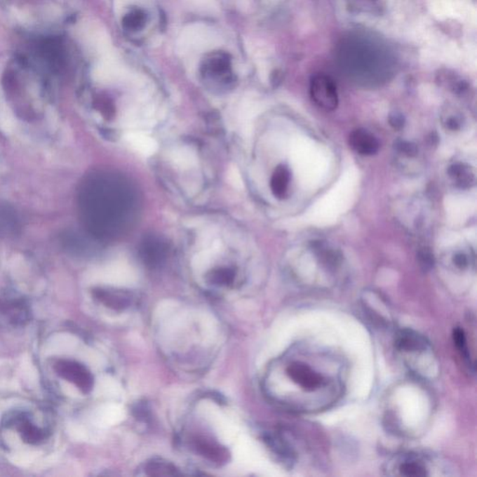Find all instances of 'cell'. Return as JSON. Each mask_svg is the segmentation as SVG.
<instances>
[{"mask_svg":"<svg viewBox=\"0 0 477 477\" xmlns=\"http://www.w3.org/2000/svg\"><path fill=\"white\" fill-rule=\"evenodd\" d=\"M283 373L290 383L289 408L302 412L325 410L342 396L345 369L330 351L302 348L289 356Z\"/></svg>","mask_w":477,"mask_h":477,"instance_id":"6da1fadb","label":"cell"},{"mask_svg":"<svg viewBox=\"0 0 477 477\" xmlns=\"http://www.w3.org/2000/svg\"><path fill=\"white\" fill-rule=\"evenodd\" d=\"M447 462L427 454L405 453L394 457L388 462L386 472L389 476L425 477L450 476Z\"/></svg>","mask_w":477,"mask_h":477,"instance_id":"7a4b0ae2","label":"cell"},{"mask_svg":"<svg viewBox=\"0 0 477 477\" xmlns=\"http://www.w3.org/2000/svg\"><path fill=\"white\" fill-rule=\"evenodd\" d=\"M53 369L60 377L72 383L81 393H90L95 384L92 373L86 366L76 361L58 359L53 363Z\"/></svg>","mask_w":477,"mask_h":477,"instance_id":"3957f363","label":"cell"},{"mask_svg":"<svg viewBox=\"0 0 477 477\" xmlns=\"http://www.w3.org/2000/svg\"><path fill=\"white\" fill-rule=\"evenodd\" d=\"M0 321L13 328L24 326L30 321L27 301L16 294L0 293Z\"/></svg>","mask_w":477,"mask_h":477,"instance_id":"277c9868","label":"cell"},{"mask_svg":"<svg viewBox=\"0 0 477 477\" xmlns=\"http://www.w3.org/2000/svg\"><path fill=\"white\" fill-rule=\"evenodd\" d=\"M309 92L314 103L321 109L331 112L339 105V95L333 79L325 74H316L312 76Z\"/></svg>","mask_w":477,"mask_h":477,"instance_id":"5b68a950","label":"cell"},{"mask_svg":"<svg viewBox=\"0 0 477 477\" xmlns=\"http://www.w3.org/2000/svg\"><path fill=\"white\" fill-rule=\"evenodd\" d=\"M8 424L13 426L21 438L30 445H39L48 438L49 433L39 426L27 413H15L8 417Z\"/></svg>","mask_w":477,"mask_h":477,"instance_id":"8992f818","label":"cell"},{"mask_svg":"<svg viewBox=\"0 0 477 477\" xmlns=\"http://www.w3.org/2000/svg\"><path fill=\"white\" fill-rule=\"evenodd\" d=\"M397 350L405 354H422L430 350L427 340L411 329H402L396 337Z\"/></svg>","mask_w":477,"mask_h":477,"instance_id":"52a82bcc","label":"cell"},{"mask_svg":"<svg viewBox=\"0 0 477 477\" xmlns=\"http://www.w3.org/2000/svg\"><path fill=\"white\" fill-rule=\"evenodd\" d=\"M217 41L214 33L203 25H197L190 27L181 36L180 46L195 49L211 47Z\"/></svg>","mask_w":477,"mask_h":477,"instance_id":"ba28073f","label":"cell"},{"mask_svg":"<svg viewBox=\"0 0 477 477\" xmlns=\"http://www.w3.org/2000/svg\"><path fill=\"white\" fill-rule=\"evenodd\" d=\"M193 447L196 452L215 464H222L229 461L228 450L213 440L204 438V437H196L193 440Z\"/></svg>","mask_w":477,"mask_h":477,"instance_id":"9c48e42d","label":"cell"},{"mask_svg":"<svg viewBox=\"0 0 477 477\" xmlns=\"http://www.w3.org/2000/svg\"><path fill=\"white\" fill-rule=\"evenodd\" d=\"M349 143H350L351 149L360 155H374L379 149V143L377 139L372 133L363 129L354 130L351 133Z\"/></svg>","mask_w":477,"mask_h":477,"instance_id":"30bf717a","label":"cell"},{"mask_svg":"<svg viewBox=\"0 0 477 477\" xmlns=\"http://www.w3.org/2000/svg\"><path fill=\"white\" fill-rule=\"evenodd\" d=\"M93 295L99 302L114 311H124L132 304V298L123 292L98 289L93 292Z\"/></svg>","mask_w":477,"mask_h":477,"instance_id":"8fae6325","label":"cell"},{"mask_svg":"<svg viewBox=\"0 0 477 477\" xmlns=\"http://www.w3.org/2000/svg\"><path fill=\"white\" fill-rule=\"evenodd\" d=\"M451 180L459 189H468L475 184L476 177L472 167L466 163H454L448 170Z\"/></svg>","mask_w":477,"mask_h":477,"instance_id":"7c38bea8","label":"cell"},{"mask_svg":"<svg viewBox=\"0 0 477 477\" xmlns=\"http://www.w3.org/2000/svg\"><path fill=\"white\" fill-rule=\"evenodd\" d=\"M125 140L133 150L146 157L152 156L158 149L157 142L143 133H128L125 135Z\"/></svg>","mask_w":477,"mask_h":477,"instance_id":"4fadbf2b","label":"cell"},{"mask_svg":"<svg viewBox=\"0 0 477 477\" xmlns=\"http://www.w3.org/2000/svg\"><path fill=\"white\" fill-rule=\"evenodd\" d=\"M264 440L277 456L283 462L292 464L295 461V453L290 445L279 434H269L264 437Z\"/></svg>","mask_w":477,"mask_h":477,"instance_id":"5bb4252c","label":"cell"},{"mask_svg":"<svg viewBox=\"0 0 477 477\" xmlns=\"http://www.w3.org/2000/svg\"><path fill=\"white\" fill-rule=\"evenodd\" d=\"M453 340L459 354L464 358V362L467 363L468 368L473 372H475V363H473L472 356H471L469 348H468L466 335H465L464 329L461 328L454 329Z\"/></svg>","mask_w":477,"mask_h":477,"instance_id":"9a60e30c","label":"cell"},{"mask_svg":"<svg viewBox=\"0 0 477 477\" xmlns=\"http://www.w3.org/2000/svg\"><path fill=\"white\" fill-rule=\"evenodd\" d=\"M146 473L150 476H180L177 467L169 462L152 461L146 466Z\"/></svg>","mask_w":477,"mask_h":477,"instance_id":"2e32d148","label":"cell"},{"mask_svg":"<svg viewBox=\"0 0 477 477\" xmlns=\"http://www.w3.org/2000/svg\"><path fill=\"white\" fill-rule=\"evenodd\" d=\"M172 160L182 168H189L197 161L195 152L187 147H181L172 152Z\"/></svg>","mask_w":477,"mask_h":477,"instance_id":"e0dca14e","label":"cell"},{"mask_svg":"<svg viewBox=\"0 0 477 477\" xmlns=\"http://www.w3.org/2000/svg\"><path fill=\"white\" fill-rule=\"evenodd\" d=\"M289 173L285 168L279 169V171L275 175L274 180V187L277 195H283L288 189L289 183Z\"/></svg>","mask_w":477,"mask_h":477,"instance_id":"ac0fdd59","label":"cell"},{"mask_svg":"<svg viewBox=\"0 0 477 477\" xmlns=\"http://www.w3.org/2000/svg\"><path fill=\"white\" fill-rule=\"evenodd\" d=\"M227 181L235 189L243 190L244 187L243 177L236 166H231L227 171Z\"/></svg>","mask_w":477,"mask_h":477,"instance_id":"d6986e66","label":"cell"},{"mask_svg":"<svg viewBox=\"0 0 477 477\" xmlns=\"http://www.w3.org/2000/svg\"><path fill=\"white\" fill-rule=\"evenodd\" d=\"M417 261L423 271H428L433 269L434 265V258L433 253L430 249L422 248L417 253Z\"/></svg>","mask_w":477,"mask_h":477,"instance_id":"ffe728a7","label":"cell"},{"mask_svg":"<svg viewBox=\"0 0 477 477\" xmlns=\"http://www.w3.org/2000/svg\"><path fill=\"white\" fill-rule=\"evenodd\" d=\"M396 149L399 152L403 153L408 157H413L417 155V149L415 145L407 141H399L396 143Z\"/></svg>","mask_w":477,"mask_h":477,"instance_id":"44dd1931","label":"cell"},{"mask_svg":"<svg viewBox=\"0 0 477 477\" xmlns=\"http://www.w3.org/2000/svg\"><path fill=\"white\" fill-rule=\"evenodd\" d=\"M445 127L450 130H458L462 128V119L459 115H450L444 121Z\"/></svg>","mask_w":477,"mask_h":477,"instance_id":"7402d4cb","label":"cell"},{"mask_svg":"<svg viewBox=\"0 0 477 477\" xmlns=\"http://www.w3.org/2000/svg\"><path fill=\"white\" fill-rule=\"evenodd\" d=\"M389 122L394 130H400L404 127L405 121L401 113L394 112L389 117Z\"/></svg>","mask_w":477,"mask_h":477,"instance_id":"603a6c76","label":"cell"},{"mask_svg":"<svg viewBox=\"0 0 477 477\" xmlns=\"http://www.w3.org/2000/svg\"><path fill=\"white\" fill-rule=\"evenodd\" d=\"M453 263L457 268L464 269L469 266V260H468L467 255L464 254V253H457L453 257Z\"/></svg>","mask_w":477,"mask_h":477,"instance_id":"cb8c5ba5","label":"cell"},{"mask_svg":"<svg viewBox=\"0 0 477 477\" xmlns=\"http://www.w3.org/2000/svg\"><path fill=\"white\" fill-rule=\"evenodd\" d=\"M133 412H135V416L137 417L139 420L147 422V417H149V411H147L144 405H136L135 410H133Z\"/></svg>","mask_w":477,"mask_h":477,"instance_id":"d4e9b609","label":"cell"}]
</instances>
